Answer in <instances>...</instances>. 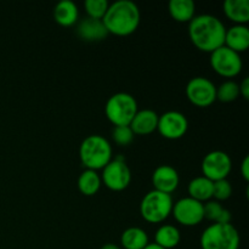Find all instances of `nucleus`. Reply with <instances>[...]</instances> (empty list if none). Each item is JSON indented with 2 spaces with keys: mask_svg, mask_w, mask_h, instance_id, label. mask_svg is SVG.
Listing matches in <instances>:
<instances>
[{
  "mask_svg": "<svg viewBox=\"0 0 249 249\" xmlns=\"http://www.w3.org/2000/svg\"><path fill=\"white\" fill-rule=\"evenodd\" d=\"M133 130L129 125H119L114 126L112 130V139L118 146H129L134 141Z\"/></svg>",
  "mask_w": 249,
  "mask_h": 249,
  "instance_id": "nucleus-27",
  "label": "nucleus"
},
{
  "mask_svg": "<svg viewBox=\"0 0 249 249\" xmlns=\"http://www.w3.org/2000/svg\"><path fill=\"white\" fill-rule=\"evenodd\" d=\"M238 88H240V95L245 100L249 99V78L246 77L242 82L238 84Z\"/></svg>",
  "mask_w": 249,
  "mask_h": 249,
  "instance_id": "nucleus-29",
  "label": "nucleus"
},
{
  "mask_svg": "<svg viewBox=\"0 0 249 249\" xmlns=\"http://www.w3.org/2000/svg\"><path fill=\"white\" fill-rule=\"evenodd\" d=\"M211 66L221 77L233 78L241 73L243 62L241 53L223 45L211 53Z\"/></svg>",
  "mask_w": 249,
  "mask_h": 249,
  "instance_id": "nucleus-8",
  "label": "nucleus"
},
{
  "mask_svg": "<svg viewBox=\"0 0 249 249\" xmlns=\"http://www.w3.org/2000/svg\"><path fill=\"white\" fill-rule=\"evenodd\" d=\"M53 18L60 26L71 27L78 22L79 10L77 5L71 0H62L53 7Z\"/></svg>",
  "mask_w": 249,
  "mask_h": 249,
  "instance_id": "nucleus-18",
  "label": "nucleus"
},
{
  "mask_svg": "<svg viewBox=\"0 0 249 249\" xmlns=\"http://www.w3.org/2000/svg\"><path fill=\"white\" fill-rule=\"evenodd\" d=\"M240 96V88L238 84L233 80H226V82L221 83L220 87L216 88V100L221 102H232L237 100Z\"/></svg>",
  "mask_w": 249,
  "mask_h": 249,
  "instance_id": "nucleus-25",
  "label": "nucleus"
},
{
  "mask_svg": "<svg viewBox=\"0 0 249 249\" xmlns=\"http://www.w3.org/2000/svg\"><path fill=\"white\" fill-rule=\"evenodd\" d=\"M168 11L177 22L189 23L196 15V5L192 0H170Z\"/></svg>",
  "mask_w": 249,
  "mask_h": 249,
  "instance_id": "nucleus-20",
  "label": "nucleus"
},
{
  "mask_svg": "<svg viewBox=\"0 0 249 249\" xmlns=\"http://www.w3.org/2000/svg\"><path fill=\"white\" fill-rule=\"evenodd\" d=\"M138 111V102L135 97L128 92H117L112 95L105 106L107 119L114 126L129 125Z\"/></svg>",
  "mask_w": 249,
  "mask_h": 249,
  "instance_id": "nucleus-6",
  "label": "nucleus"
},
{
  "mask_svg": "<svg viewBox=\"0 0 249 249\" xmlns=\"http://www.w3.org/2000/svg\"><path fill=\"white\" fill-rule=\"evenodd\" d=\"M108 1L107 0H87L84 2V9L90 18L102 19L107 9H108Z\"/></svg>",
  "mask_w": 249,
  "mask_h": 249,
  "instance_id": "nucleus-26",
  "label": "nucleus"
},
{
  "mask_svg": "<svg viewBox=\"0 0 249 249\" xmlns=\"http://www.w3.org/2000/svg\"><path fill=\"white\" fill-rule=\"evenodd\" d=\"M226 28L218 17L209 14L195 16L189 22V36L192 44L203 53H212L224 45Z\"/></svg>",
  "mask_w": 249,
  "mask_h": 249,
  "instance_id": "nucleus-1",
  "label": "nucleus"
},
{
  "mask_svg": "<svg viewBox=\"0 0 249 249\" xmlns=\"http://www.w3.org/2000/svg\"><path fill=\"white\" fill-rule=\"evenodd\" d=\"M224 45L237 53H245L249 48V29L243 24H235L226 29Z\"/></svg>",
  "mask_w": 249,
  "mask_h": 249,
  "instance_id": "nucleus-16",
  "label": "nucleus"
},
{
  "mask_svg": "<svg viewBox=\"0 0 249 249\" xmlns=\"http://www.w3.org/2000/svg\"><path fill=\"white\" fill-rule=\"evenodd\" d=\"M79 158L85 169H104L113 158L112 146L106 138L101 135H89L82 141L79 147Z\"/></svg>",
  "mask_w": 249,
  "mask_h": 249,
  "instance_id": "nucleus-3",
  "label": "nucleus"
},
{
  "mask_svg": "<svg viewBox=\"0 0 249 249\" xmlns=\"http://www.w3.org/2000/svg\"><path fill=\"white\" fill-rule=\"evenodd\" d=\"M158 118L160 116L152 109H141L136 112L129 126L133 130L134 135H150L157 130Z\"/></svg>",
  "mask_w": 249,
  "mask_h": 249,
  "instance_id": "nucleus-15",
  "label": "nucleus"
},
{
  "mask_svg": "<svg viewBox=\"0 0 249 249\" xmlns=\"http://www.w3.org/2000/svg\"><path fill=\"white\" fill-rule=\"evenodd\" d=\"M77 34L82 40L92 43V41H101L106 39L108 32H107L102 19L85 17L78 23Z\"/></svg>",
  "mask_w": 249,
  "mask_h": 249,
  "instance_id": "nucleus-14",
  "label": "nucleus"
},
{
  "mask_svg": "<svg viewBox=\"0 0 249 249\" xmlns=\"http://www.w3.org/2000/svg\"><path fill=\"white\" fill-rule=\"evenodd\" d=\"M187 192L189 197L201 203H206L213 198V181L203 175L195 178L187 185Z\"/></svg>",
  "mask_w": 249,
  "mask_h": 249,
  "instance_id": "nucleus-19",
  "label": "nucleus"
},
{
  "mask_svg": "<svg viewBox=\"0 0 249 249\" xmlns=\"http://www.w3.org/2000/svg\"><path fill=\"white\" fill-rule=\"evenodd\" d=\"M101 249H122L119 246L117 245H113V243H107V245L102 246Z\"/></svg>",
  "mask_w": 249,
  "mask_h": 249,
  "instance_id": "nucleus-31",
  "label": "nucleus"
},
{
  "mask_svg": "<svg viewBox=\"0 0 249 249\" xmlns=\"http://www.w3.org/2000/svg\"><path fill=\"white\" fill-rule=\"evenodd\" d=\"M173 204L174 202L172 195L152 190L141 199L140 214L143 220L147 223L160 224L169 218L172 214Z\"/></svg>",
  "mask_w": 249,
  "mask_h": 249,
  "instance_id": "nucleus-5",
  "label": "nucleus"
},
{
  "mask_svg": "<svg viewBox=\"0 0 249 249\" xmlns=\"http://www.w3.org/2000/svg\"><path fill=\"white\" fill-rule=\"evenodd\" d=\"M204 219L212 221L213 224H230L232 215L231 212L228 211L220 202L211 201L203 203Z\"/></svg>",
  "mask_w": 249,
  "mask_h": 249,
  "instance_id": "nucleus-23",
  "label": "nucleus"
},
{
  "mask_svg": "<svg viewBox=\"0 0 249 249\" xmlns=\"http://www.w3.org/2000/svg\"><path fill=\"white\" fill-rule=\"evenodd\" d=\"M148 243L150 242L146 231L138 226L126 229L121 236V245L123 249H143Z\"/></svg>",
  "mask_w": 249,
  "mask_h": 249,
  "instance_id": "nucleus-22",
  "label": "nucleus"
},
{
  "mask_svg": "<svg viewBox=\"0 0 249 249\" xmlns=\"http://www.w3.org/2000/svg\"><path fill=\"white\" fill-rule=\"evenodd\" d=\"M180 241H181V233L177 226L165 224V225L160 226L156 231L155 243L160 247L173 249L179 246Z\"/></svg>",
  "mask_w": 249,
  "mask_h": 249,
  "instance_id": "nucleus-21",
  "label": "nucleus"
},
{
  "mask_svg": "<svg viewBox=\"0 0 249 249\" xmlns=\"http://www.w3.org/2000/svg\"><path fill=\"white\" fill-rule=\"evenodd\" d=\"M141 21V14L138 5L131 0H117L108 5L102 22L108 34L126 36L138 29Z\"/></svg>",
  "mask_w": 249,
  "mask_h": 249,
  "instance_id": "nucleus-2",
  "label": "nucleus"
},
{
  "mask_svg": "<svg viewBox=\"0 0 249 249\" xmlns=\"http://www.w3.org/2000/svg\"><path fill=\"white\" fill-rule=\"evenodd\" d=\"M143 249H164V248L160 247V246H157L156 243H148V245L146 246V247Z\"/></svg>",
  "mask_w": 249,
  "mask_h": 249,
  "instance_id": "nucleus-32",
  "label": "nucleus"
},
{
  "mask_svg": "<svg viewBox=\"0 0 249 249\" xmlns=\"http://www.w3.org/2000/svg\"><path fill=\"white\" fill-rule=\"evenodd\" d=\"M232 195V186L228 179L213 182V198L218 202L229 199Z\"/></svg>",
  "mask_w": 249,
  "mask_h": 249,
  "instance_id": "nucleus-28",
  "label": "nucleus"
},
{
  "mask_svg": "<svg viewBox=\"0 0 249 249\" xmlns=\"http://www.w3.org/2000/svg\"><path fill=\"white\" fill-rule=\"evenodd\" d=\"M101 181L108 190L121 192L128 189L131 182V170L123 156L112 158L111 162L102 169Z\"/></svg>",
  "mask_w": 249,
  "mask_h": 249,
  "instance_id": "nucleus-7",
  "label": "nucleus"
},
{
  "mask_svg": "<svg viewBox=\"0 0 249 249\" xmlns=\"http://www.w3.org/2000/svg\"><path fill=\"white\" fill-rule=\"evenodd\" d=\"M201 168L203 177L213 182L219 181V180L228 179L232 169V160L226 152L215 150L204 156Z\"/></svg>",
  "mask_w": 249,
  "mask_h": 249,
  "instance_id": "nucleus-9",
  "label": "nucleus"
},
{
  "mask_svg": "<svg viewBox=\"0 0 249 249\" xmlns=\"http://www.w3.org/2000/svg\"><path fill=\"white\" fill-rule=\"evenodd\" d=\"M101 175L95 170L85 169L78 178V189L84 196H94L101 187Z\"/></svg>",
  "mask_w": 249,
  "mask_h": 249,
  "instance_id": "nucleus-24",
  "label": "nucleus"
},
{
  "mask_svg": "<svg viewBox=\"0 0 249 249\" xmlns=\"http://www.w3.org/2000/svg\"><path fill=\"white\" fill-rule=\"evenodd\" d=\"M172 214L180 225L197 226L204 220L203 203L191 197H184L173 204Z\"/></svg>",
  "mask_w": 249,
  "mask_h": 249,
  "instance_id": "nucleus-11",
  "label": "nucleus"
},
{
  "mask_svg": "<svg viewBox=\"0 0 249 249\" xmlns=\"http://www.w3.org/2000/svg\"><path fill=\"white\" fill-rule=\"evenodd\" d=\"M189 129V121L184 113L179 111H168L158 118L157 130L168 140L181 139Z\"/></svg>",
  "mask_w": 249,
  "mask_h": 249,
  "instance_id": "nucleus-12",
  "label": "nucleus"
},
{
  "mask_svg": "<svg viewBox=\"0 0 249 249\" xmlns=\"http://www.w3.org/2000/svg\"><path fill=\"white\" fill-rule=\"evenodd\" d=\"M186 97L192 105L206 108L216 100V87L206 77H195L187 83Z\"/></svg>",
  "mask_w": 249,
  "mask_h": 249,
  "instance_id": "nucleus-10",
  "label": "nucleus"
},
{
  "mask_svg": "<svg viewBox=\"0 0 249 249\" xmlns=\"http://www.w3.org/2000/svg\"><path fill=\"white\" fill-rule=\"evenodd\" d=\"M241 174H242L243 179H245L246 181H248L249 180V157L248 156H246L242 160V164H241Z\"/></svg>",
  "mask_w": 249,
  "mask_h": 249,
  "instance_id": "nucleus-30",
  "label": "nucleus"
},
{
  "mask_svg": "<svg viewBox=\"0 0 249 249\" xmlns=\"http://www.w3.org/2000/svg\"><path fill=\"white\" fill-rule=\"evenodd\" d=\"M224 14L235 24H246L249 22L248 0H225L223 5Z\"/></svg>",
  "mask_w": 249,
  "mask_h": 249,
  "instance_id": "nucleus-17",
  "label": "nucleus"
},
{
  "mask_svg": "<svg viewBox=\"0 0 249 249\" xmlns=\"http://www.w3.org/2000/svg\"><path fill=\"white\" fill-rule=\"evenodd\" d=\"M202 249H238L241 237L232 224H211L201 235Z\"/></svg>",
  "mask_w": 249,
  "mask_h": 249,
  "instance_id": "nucleus-4",
  "label": "nucleus"
},
{
  "mask_svg": "<svg viewBox=\"0 0 249 249\" xmlns=\"http://www.w3.org/2000/svg\"><path fill=\"white\" fill-rule=\"evenodd\" d=\"M180 182L179 173L174 167L168 164L160 165L152 174V184L156 191L172 195L178 189Z\"/></svg>",
  "mask_w": 249,
  "mask_h": 249,
  "instance_id": "nucleus-13",
  "label": "nucleus"
}]
</instances>
